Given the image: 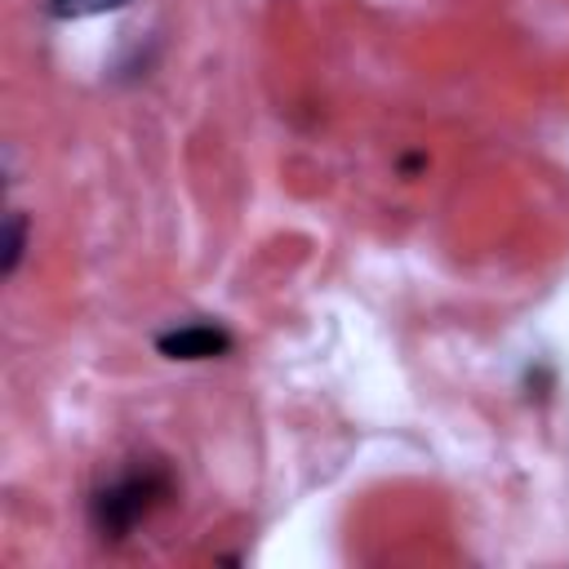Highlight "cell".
Returning <instances> with one entry per match:
<instances>
[{
	"label": "cell",
	"instance_id": "6da1fadb",
	"mask_svg": "<svg viewBox=\"0 0 569 569\" xmlns=\"http://www.w3.org/2000/svg\"><path fill=\"white\" fill-rule=\"evenodd\" d=\"M173 498V476L164 462H133L116 471L93 498H89V525L102 542L129 538L138 525H147L164 502Z\"/></svg>",
	"mask_w": 569,
	"mask_h": 569
},
{
	"label": "cell",
	"instance_id": "7a4b0ae2",
	"mask_svg": "<svg viewBox=\"0 0 569 569\" xmlns=\"http://www.w3.org/2000/svg\"><path fill=\"white\" fill-rule=\"evenodd\" d=\"M156 347L169 360H218V356L231 351V333L213 320H182V325L164 329L156 338Z\"/></svg>",
	"mask_w": 569,
	"mask_h": 569
},
{
	"label": "cell",
	"instance_id": "3957f363",
	"mask_svg": "<svg viewBox=\"0 0 569 569\" xmlns=\"http://www.w3.org/2000/svg\"><path fill=\"white\" fill-rule=\"evenodd\" d=\"M129 0H49L44 9L53 18H89V13H107V9H124Z\"/></svg>",
	"mask_w": 569,
	"mask_h": 569
},
{
	"label": "cell",
	"instance_id": "277c9868",
	"mask_svg": "<svg viewBox=\"0 0 569 569\" xmlns=\"http://www.w3.org/2000/svg\"><path fill=\"white\" fill-rule=\"evenodd\" d=\"M22 249H27V218H22V213H13V218H9V227H4V262H0V271H4V276H13V271H18Z\"/></svg>",
	"mask_w": 569,
	"mask_h": 569
}]
</instances>
